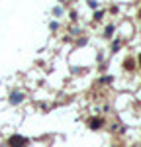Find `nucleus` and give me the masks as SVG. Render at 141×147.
<instances>
[{"label":"nucleus","instance_id":"obj_1","mask_svg":"<svg viewBox=\"0 0 141 147\" xmlns=\"http://www.w3.org/2000/svg\"><path fill=\"white\" fill-rule=\"evenodd\" d=\"M8 143H10V147H26L28 145V139L22 136H12L8 139Z\"/></svg>","mask_w":141,"mask_h":147},{"label":"nucleus","instance_id":"obj_2","mask_svg":"<svg viewBox=\"0 0 141 147\" xmlns=\"http://www.w3.org/2000/svg\"><path fill=\"white\" fill-rule=\"evenodd\" d=\"M90 127H92V129H96V127H100V125H102V120H90Z\"/></svg>","mask_w":141,"mask_h":147},{"label":"nucleus","instance_id":"obj_3","mask_svg":"<svg viewBox=\"0 0 141 147\" xmlns=\"http://www.w3.org/2000/svg\"><path fill=\"white\" fill-rule=\"evenodd\" d=\"M22 100V94H12V102L16 104V102H20Z\"/></svg>","mask_w":141,"mask_h":147},{"label":"nucleus","instance_id":"obj_4","mask_svg":"<svg viewBox=\"0 0 141 147\" xmlns=\"http://www.w3.org/2000/svg\"><path fill=\"white\" fill-rule=\"evenodd\" d=\"M139 63H141V55H139Z\"/></svg>","mask_w":141,"mask_h":147},{"label":"nucleus","instance_id":"obj_5","mask_svg":"<svg viewBox=\"0 0 141 147\" xmlns=\"http://www.w3.org/2000/svg\"><path fill=\"white\" fill-rule=\"evenodd\" d=\"M139 16H141V12H139Z\"/></svg>","mask_w":141,"mask_h":147}]
</instances>
